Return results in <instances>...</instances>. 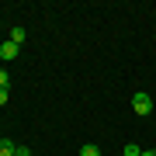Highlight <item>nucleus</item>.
<instances>
[{"label":"nucleus","mask_w":156,"mask_h":156,"mask_svg":"<svg viewBox=\"0 0 156 156\" xmlns=\"http://www.w3.org/2000/svg\"><path fill=\"white\" fill-rule=\"evenodd\" d=\"M17 49H21V45H14V42H4V45H0V59H4V62H11V59L17 56Z\"/></svg>","instance_id":"nucleus-2"},{"label":"nucleus","mask_w":156,"mask_h":156,"mask_svg":"<svg viewBox=\"0 0 156 156\" xmlns=\"http://www.w3.org/2000/svg\"><path fill=\"white\" fill-rule=\"evenodd\" d=\"M7 97H11V90H7V87H0V104H7Z\"/></svg>","instance_id":"nucleus-9"},{"label":"nucleus","mask_w":156,"mask_h":156,"mask_svg":"<svg viewBox=\"0 0 156 156\" xmlns=\"http://www.w3.org/2000/svg\"><path fill=\"white\" fill-rule=\"evenodd\" d=\"M125 156H142V149H139L135 142H128V146H125Z\"/></svg>","instance_id":"nucleus-6"},{"label":"nucleus","mask_w":156,"mask_h":156,"mask_svg":"<svg viewBox=\"0 0 156 156\" xmlns=\"http://www.w3.org/2000/svg\"><path fill=\"white\" fill-rule=\"evenodd\" d=\"M24 38H28V35H24L21 24H17V28H11V42H14V45H24Z\"/></svg>","instance_id":"nucleus-4"},{"label":"nucleus","mask_w":156,"mask_h":156,"mask_svg":"<svg viewBox=\"0 0 156 156\" xmlns=\"http://www.w3.org/2000/svg\"><path fill=\"white\" fill-rule=\"evenodd\" d=\"M14 156H31V149H28V146H17V149H14Z\"/></svg>","instance_id":"nucleus-8"},{"label":"nucleus","mask_w":156,"mask_h":156,"mask_svg":"<svg viewBox=\"0 0 156 156\" xmlns=\"http://www.w3.org/2000/svg\"><path fill=\"white\" fill-rule=\"evenodd\" d=\"M142 156H156V149H142Z\"/></svg>","instance_id":"nucleus-10"},{"label":"nucleus","mask_w":156,"mask_h":156,"mask_svg":"<svg viewBox=\"0 0 156 156\" xmlns=\"http://www.w3.org/2000/svg\"><path fill=\"white\" fill-rule=\"evenodd\" d=\"M14 149H17V142H11V139H0V156H14Z\"/></svg>","instance_id":"nucleus-3"},{"label":"nucleus","mask_w":156,"mask_h":156,"mask_svg":"<svg viewBox=\"0 0 156 156\" xmlns=\"http://www.w3.org/2000/svg\"><path fill=\"white\" fill-rule=\"evenodd\" d=\"M0 87H11V76H7V69H0Z\"/></svg>","instance_id":"nucleus-7"},{"label":"nucleus","mask_w":156,"mask_h":156,"mask_svg":"<svg viewBox=\"0 0 156 156\" xmlns=\"http://www.w3.org/2000/svg\"><path fill=\"white\" fill-rule=\"evenodd\" d=\"M153 104H156V97H153Z\"/></svg>","instance_id":"nucleus-11"},{"label":"nucleus","mask_w":156,"mask_h":156,"mask_svg":"<svg viewBox=\"0 0 156 156\" xmlns=\"http://www.w3.org/2000/svg\"><path fill=\"white\" fill-rule=\"evenodd\" d=\"M153 108H156L153 104V94H132V111L135 115L146 118V115H153Z\"/></svg>","instance_id":"nucleus-1"},{"label":"nucleus","mask_w":156,"mask_h":156,"mask_svg":"<svg viewBox=\"0 0 156 156\" xmlns=\"http://www.w3.org/2000/svg\"><path fill=\"white\" fill-rule=\"evenodd\" d=\"M80 156H101V153H97L94 142H83V146H80Z\"/></svg>","instance_id":"nucleus-5"}]
</instances>
